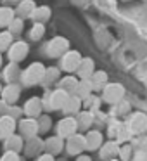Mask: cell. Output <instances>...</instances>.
<instances>
[{
	"mask_svg": "<svg viewBox=\"0 0 147 161\" xmlns=\"http://www.w3.org/2000/svg\"><path fill=\"white\" fill-rule=\"evenodd\" d=\"M0 66H2V56H0Z\"/></svg>",
	"mask_w": 147,
	"mask_h": 161,
	"instance_id": "cell-41",
	"label": "cell"
},
{
	"mask_svg": "<svg viewBox=\"0 0 147 161\" xmlns=\"http://www.w3.org/2000/svg\"><path fill=\"white\" fill-rule=\"evenodd\" d=\"M5 4H19V2H21V0H4Z\"/></svg>",
	"mask_w": 147,
	"mask_h": 161,
	"instance_id": "cell-38",
	"label": "cell"
},
{
	"mask_svg": "<svg viewBox=\"0 0 147 161\" xmlns=\"http://www.w3.org/2000/svg\"><path fill=\"white\" fill-rule=\"evenodd\" d=\"M90 90H92V87H90V83L88 81H81V83H78L76 85V88H74V92H76V97H88V94H90Z\"/></svg>",
	"mask_w": 147,
	"mask_h": 161,
	"instance_id": "cell-30",
	"label": "cell"
},
{
	"mask_svg": "<svg viewBox=\"0 0 147 161\" xmlns=\"http://www.w3.org/2000/svg\"><path fill=\"white\" fill-rule=\"evenodd\" d=\"M123 95H125V88L119 83H109L104 87V99L111 104H118L121 102Z\"/></svg>",
	"mask_w": 147,
	"mask_h": 161,
	"instance_id": "cell-3",
	"label": "cell"
},
{
	"mask_svg": "<svg viewBox=\"0 0 147 161\" xmlns=\"http://www.w3.org/2000/svg\"><path fill=\"white\" fill-rule=\"evenodd\" d=\"M4 109H5V102H4V101H2V102H0V113L4 111Z\"/></svg>",
	"mask_w": 147,
	"mask_h": 161,
	"instance_id": "cell-40",
	"label": "cell"
},
{
	"mask_svg": "<svg viewBox=\"0 0 147 161\" xmlns=\"http://www.w3.org/2000/svg\"><path fill=\"white\" fill-rule=\"evenodd\" d=\"M49 18H50V9L45 7V5H42V7H35V11H33V14H31L33 21H35V23H42V25Z\"/></svg>",
	"mask_w": 147,
	"mask_h": 161,
	"instance_id": "cell-13",
	"label": "cell"
},
{
	"mask_svg": "<svg viewBox=\"0 0 147 161\" xmlns=\"http://www.w3.org/2000/svg\"><path fill=\"white\" fill-rule=\"evenodd\" d=\"M128 109H130L128 102H121V104L118 106V113H119V114H123V113H128Z\"/></svg>",
	"mask_w": 147,
	"mask_h": 161,
	"instance_id": "cell-35",
	"label": "cell"
},
{
	"mask_svg": "<svg viewBox=\"0 0 147 161\" xmlns=\"http://www.w3.org/2000/svg\"><path fill=\"white\" fill-rule=\"evenodd\" d=\"M76 121L71 118H66L63 119V121H59V125H57V132H59V137H71L74 133V130H76Z\"/></svg>",
	"mask_w": 147,
	"mask_h": 161,
	"instance_id": "cell-6",
	"label": "cell"
},
{
	"mask_svg": "<svg viewBox=\"0 0 147 161\" xmlns=\"http://www.w3.org/2000/svg\"><path fill=\"white\" fill-rule=\"evenodd\" d=\"M45 147H47V151L49 153H59L61 149H63V142H61V137H52V139H49L47 140V144H45Z\"/></svg>",
	"mask_w": 147,
	"mask_h": 161,
	"instance_id": "cell-25",
	"label": "cell"
},
{
	"mask_svg": "<svg viewBox=\"0 0 147 161\" xmlns=\"http://www.w3.org/2000/svg\"><path fill=\"white\" fill-rule=\"evenodd\" d=\"M30 52V47L26 42H14L9 47V59L11 63H21Z\"/></svg>",
	"mask_w": 147,
	"mask_h": 161,
	"instance_id": "cell-4",
	"label": "cell"
},
{
	"mask_svg": "<svg viewBox=\"0 0 147 161\" xmlns=\"http://www.w3.org/2000/svg\"><path fill=\"white\" fill-rule=\"evenodd\" d=\"M76 85H78V81H76V78H73V76H66V78L61 80V88L66 90V92L68 90H74Z\"/></svg>",
	"mask_w": 147,
	"mask_h": 161,
	"instance_id": "cell-31",
	"label": "cell"
},
{
	"mask_svg": "<svg viewBox=\"0 0 147 161\" xmlns=\"http://www.w3.org/2000/svg\"><path fill=\"white\" fill-rule=\"evenodd\" d=\"M11 45H12V35L9 31H0V52L9 50Z\"/></svg>",
	"mask_w": 147,
	"mask_h": 161,
	"instance_id": "cell-26",
	"label": "cell"
},
{
	"mask_svg": "<svg viewBox=\"0 0 147 161\" xmlns=\"http://www.w3.org/2000/svg\"><path fill=\"white\" fill-rule=\"evenodd\" d=\"M0 161H19V158H18V154H16V153L9 151V153H5V154H4V158H2Z\"/></svg>",
	"mask_w": 147,
	"mask_h": 161,
	"instance_id": "cell-33",
	"label": "cell"
},
{
	"mask_svg": "<svg viewBox=\"0 0 147 161\" xmlns=\"http://www.w3.org/2000/svg\"><path fill=\"white\" fill-rule=\"evenodd\" d=\"M19 97V87H16L14 83H11L9 87H5L4 90H2V99H4L5 104H12V102H16Z\"/></svg>",
	"mask_w": 147,
	"mask_h": 161,
	"instance_id": "cell-12",
	"label": "cell"
},
{
	"mask_svg": "<svg viewBox=\"0 0 147 161\" xmlns=\"http://www.w3.org/2000/svg\"><path fill=\"white\" fill-rule=\"evenodd\" d=\"M102 142V137L99 132H90L87 135V139H85V146L88 147V149H97L99 146H101Z\"/></svg>",
	"mask_w": 147,
	"mask_h": 161,
	"instance_id": "cell-20",
	"label": "cell"
},
{
	"mask_svg": "<svg viewBox=\"0 0 147 161\" xmlns=\"http://www.w3.org/2000/svg\"><path fill=\"white\" fill-rule=\"evenodd\" d=\"M85 147V139L80 135H71L68 140V153L69 154H78L81 153Z\"/></svg>",
	"mask_w": 147,
	"mask_h": 161,
	"instance_id": "cell-9",
	"label": "cell"
},
{
	"mask_svg": "<svg viewBox=\"0 0 147 161\" xmlns=\"http://www.w3.org/2000/svg\"><path fill=\"white\" fill-rule=\"evenodd\" d=\"M38 161H54V159H52V156H50V154H43Z\"/></svg>",
	"mask_w": 147,
	"mask_h": 161,
	"instance_id": "cell-37",
	"label": "cell"
},
{
	"mask_svg": "<svg viewBox=\"0 0 147 161\" xmlns=\"http://www.w3.org/2000/svg\"><path fill=\"white\" fill-rule=\"evenodd\" d=\"M5 80H9L11 83H14L16 80H18L19 76H21V73H19V68H18V63H11L7 68H5Z\"/></svg>",
	"mask_w": 147,
	"mask_h": 161,
	"instance_id": "cell-19",
	"label": "cell"
},
{
	"mask_svg": "<svg viewBox=\"0 0 147 161\" xmlns=\"http://www.w3.org/2000/svg\"><path fill=\"white\" fill-rule=\"evenodd\" d=\"M119 153V149H118V146H116L114 142H109V144H106L104 147H102V158L104 159H111L112 156H116V154Z\"/></svg>",
	"mask_w": 147,
	"mask_h": 161,
	"instance_id": "cell-24",
	"label": "cell"
},
{
	"mask_svg": "<svg viewBox=\"0 0 147 161\" xmlns=\"http://www.w3.org/2000/svg\"><path fill=\"white\" fill-rule=\"evenodd\" d=\"M0 92H2V85H0Z\"/></svg>",
	"mask_w": 147,
	"mask_h": 161,
	"instance_id": "cell-42",
	"label": "cell"
},
{
	"mask_svg": "<svg viewBox=\"0 0 147 161\" xmlns=\"http://www.w3.org/2000/svg\"><path fill=\"white\" fill-rule=\"evenodd\" d=\"M66 99H68V92L59 88V90H56L50 95V104H52V108H63Z\"/></svg>",
	"mask_w": 147,
	"mask_h": 161,
	"instance_id": "cell-15",
	"label": "cell"
},
{
	"mask_svg": "<svg viewBox=\"0 0 147 161\" xmlns=\"http://www.w3.org/2000/svg\"><path fill=\"white\" fill-rule=\"evenodd\" d=\"M40 151H42V140L40 139H30L28 146H26V153H28L30 156H33V154L40 153Z\"/></svg>",
	"mask_w": 147,
	"mask_h": 161,
	"instance_id": "cell-27",
	"label": "cell"
},
{
	"mask_svg": "<svg viewBox=\"0 0 147 161\" xmlns=\"http://www.w3.org/2000/svg\"><path fill=\"white\" fill-rule=\"evenodd\" d=\"M14 19V11L11 7H0V28L9 26V23Z\"/></svg>",
	"mask_w": 147,
	"mask_h": 161,
	"instance_id": "cell-21",
	"label": "cell"
},
{
	"mask_svg": "<svg viewBox=\"0 0 147 161\" xmlns=\"http://www.w3.org/2000/svg\"><path fill=\"white\" fill-rule=\"evenodd\" d=\"M76 73L80 75V78H83V80L90 78L92 75H94V61L92 59H81L80 66L76 68Z\"/></svg>",
	"mask_w": 147,
	"mask_h": 161,
	"instance_id": "cell-11",
	"label": "cell"
},
{
	"mask_svg": "<svg viewBox=\"0 0 147 161\" xmlns=\"http://www.w3.org/2000/svg\"><path fill=\"white\" fill-rule=\"evenodd\" d=\"M5 147H7V151H12V153H18V151L23 147V140H21V137H16V135L7 137V142H5Z\"/></svg>",
	"mask_w": 147,
	"mask_h": 161,
	"instance_id": "cell-23",
	"label": "cell"
},
{
	"mask_svg": "<svg viewBox=\"0 0 147 161\" xmlns=\"http://www.w3.org/2000/svg\"><path fill=\"white\" fill-rule=\"evenodd\" d=\"M43 35H45V26H43L42 23H35V26H33L31 31H30V38L31 40H40Z\"/></svg>",
	"mask_w": 147,
	"mask_h": 161,
	"instance_id": "cell-28",
	"label": "cell"
},
{
	"mask_svg": "<svg viewBox=\"0 0 147 161\" xmlns=\"http://www.w3.org/2000/svg\"><path fill=\"white\" fill-rule=\"evenodd\" d=\"M145 128H147V116L142 114V113L133 114L132 119H130V130L133 133H139V132H144Z\"/></svg>",
	"mask_w": 147,
	"mask_h": 161,
	"instance_id": "cell-7",
	"label": "cell"
},
{
	"mask_svg": "<svg viewBox=\"0 0 147 161\" xmlns=\"http://www.w3.org/2000/svg\"><path fill=\"white\" fill-rule=\"evenodd\" d=\"M106 83H107V75L104 71H97V73L94 71V75L90 76V87L97 90V88H102Z\"/></svg>",
	"mask_w": 147,
	"mask_h": 161,
	"instance_id": "cell-14",
	"label": "cell"
},
{
	"mask_svg": "<svg viewBox=\"0 0 147 161\" xmlns=\"http://www.w3.org/2000/svg\"><path fill=\"white\" fill-rule=\"evenodd\" d=\"M9 33H11V35H19V33H23V19L21 18H14L9 23Z\"/></svg>",
	"mask_w": 147,
	"mask_h": 161,
	"instance_id": "cell-29",
	"label": "cell"
},
{
	"mask_svg": "<svg viewBox=\"0 0 147 161\" xmlns=\"http://www.w3.org/2000/svg\"><path fill=\"white\" fill-rule=\"evenodd\" d=\"M78 161H90V158H88V156H80V158H78Z\"/></svg>",
	"mask_w": 147,
	"mask_h": 161,
	"instance_id": "cell-39",
	"label": "cell"
},
{
	"mask_svg": "<svg viewBox=\"0 0 147 161\" xmlns=\"http://www.w3.org/2000/svg\"><path fill=\"white\" fill-rule=\"evenodd\" d=\"M43 75H45V68H43L42 63H33L30 64L24 69V73L21 75L24 85H36L38 81L43 80Z\"/></svg>",
	"mask_w": 147,
	"mask_h": 161,
	"instance_id": "cell-1",
	"label": "cell"
},
{
	"mask_svg": "<svg viewBox=\"0 0 147 161\" xmlns=\"http://www.w3.org/2000/svg\"><path fill=\"white\" fill-rule=\"evenodd\" d=\"M130 151H132V149H130L128 146H126V147H123V149L119 151V154H121V158H123V159H128V158H130Z\"/></svg>",
	"mask_w": 147,
	"mask_h": 161,
	"instance_id": "cell-36",
	"label": "cell"
},
{
	"mask_svg": "<svg viewBox=\"0 0 147 161\" xmlns=\"http://www.w3.org/2000/svg\"><path fill=\"white\" fill-rule=\"evenodd\" d=\"M33 11H35V2H33V0H21L19 5H18L16 14H19L21 19H26V18H31Z\"/></svg>",
	"mask_w": 147,
	"mask_h": 161,
	"instance_id": "cell-8",
	"label": "cell"
},
{
	"mask_svg": "<svg viewBox=\"0 0 147 161\" xmlns=\"http://www.w3.org/2000/svg\"><path fill=\"white\" fill-rule=\"evenodd\" d=\"M49 123H50V119L47 118V116H43V118L40 119V125H38V128L42 130V132H45V130H49Z\"/></svg>",
	"mask_w": 147,
	"mask_h": 161,
	"instance_id": "cell-34",
	"label": "cell"
},
{
	"mask_svg": "<svg viewBox=\"0 0 147 161\" xmlns=\"http://www.w3.org/2000/svg\"><path fill=\"white\" fill-rule=\"evenodd\" d=\"M81 63V56L76 50H68L63 56V68L66 71H76V68Z\"/></svg>",
	"mask_w": 147,
	"mask_h": 161,
	"instance_id": "cell-5",
	"label": "cell"
},
{
	"mask_svg": "<svg viewBox=\"0 0 147 161\" xmlns=\"http://www.w3.org/2000/svg\"><path fill=\"white\" fill-rule=\"evenodd\" d=\"M24 109H26V113H28L30 116L40 114V111H42V101H40L38 97H31L28 102H26Z\"/></svg>",
	"mask_w": 147,
	"mask_h": 161,
	"instance_id": "cell-16",
	"label": "cell"
},
{
	"mask_svg": "<svg viewBox=\"0 0 147 161\" xmlns=\"http://www.w3.org/2000/svg\"><path fill=\"white\" fill-rule=\"evenodd\" d=\"M14 119L11 118V116H2L0 118V137H4V139H7V137L12 135V132H14Z\"/></svg>",
	"mask_w": 147,
	"mask_h": 161,
	"instance_id": "cell-10",
	"label": "cell"
},
{
	"mask_svg": "<svg viewBox=\"0 0 147 161\" xmlns=\"http://www.w3.org/2000/svg\"><path fill=\"white\" fill-rule=\"evenodd\" d=\"M59 78V69L57 68H45V75H43V85H52L54 81Z\"/></svg>",
	"mask_w": 147,
	"mask_h": 161,
	"instance_id": "cell-22",
	"label": "cell"
},
{
	"mask_svg": "<svg viewBox=\"0 0 147 161\" xmlns=\"http://www.w3.org/2000/svg\"><path fill=\"white\" fill-rule=\"evenodd\" d=\"M69 50V42H68L64 36H56L47 43V54L50 57H59Z\"/></svg>",
	"mask_w": 147,
	"mask_h": 161,
	"instance_id": "cell-2",
	"label": "cell"
},
{
	"mask_svg": "<svg viewBox=\"0 0 147 161\" xmlns=\"http://www.w3.org/2000/svg\"><path fill=\"white\" fill-rule=\"evenodd\" d=\"M78 123H80L81 128H87V126L92 123V114H90V113H81L80 118H78ZM78 123H76V125H78Z\"/></svg>",
	"mask_w": 147,
	"mask_h": 161,
	"instance_id": "cell-32",
	"label": "cell"
},
{
	"mask_svg": "<svg viewBox=\"0 0 147 161\" xmlns=\"http://www.w3.org/2000/svg\"><path fill=\"white\" fill-rule=\"evenodd\" d=\"M21 132L23 135H28V137H33L36 133V130H38V125H36V121H33V119H24V121H21Z\"/></svg>",
	"mask_w": 147,
	"mask_h": 161,
	"instance_id": "cell-17",
	"label": "cell"
},
{
	"mask_svg": "<svg viewBox=\"0 0 147 161\" xmlns=\"http://www.w3.org/2000/svg\"><path fill=\"white\" fill-rule=\"evenodd\" d=\"M63 109L66 113H74L80 109V97H76V95H68L66 102H64Z\"/></svg>",
	"mask_w": 147,
	"mask_h": 161,
	"instance_id": "cell-18",
	"label": "cell"
}]
</instances>
